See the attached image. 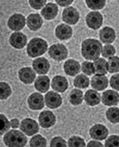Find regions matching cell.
<instances>
[{
  "label": "cell",
  "instance_id": "1",
  "mask_svg": "<svg viewBox=\"0 0 119 147\" xmlns=\"http://www.w3.org/2000/svg\"><path fill=\"white\" fill-rule=\"evenodd\" d=\"M102 52L101 41L94 38H87L81 44V55L87 60H94L100 57Z\"/></svg>",
  "mask_w": 119,
  "mask_h": 147
},
{
  "label": "cell",
  "instance_id": "2",
  "mask_svg": "<svg viewBox=\"0 0 119 147\" xmlns=\"http://www.w3.org/2000/svg\"><path fill=\"white\" fill-rule=\"evenodd\" d=\"M6 146L9 147H24L27 144V137L22 131L13 129L9 130L3 138Z\"/></svg>",
  "mask_w": 119,
  "mask_h": 147
},
{
  "label": "cell",
  "instance_id": "3",
  "mask_svg": "<svg viewBox=\"0 0 119 147\" xmlns=\"http://www.w3.org/2000/svg\"><path fill=\"white\" fill-rule=\"evenodd\" d=\"M48 42L43 38L34 37L31 38L27 46V54L31 58L39 57L48 51Z\"/></svg>",
  "mask_w": 119,
  "mask_h": 147
},
{
  "label": "cell",
  "instance_id": "4",
  "mask_svg": "<svg viewBox=\"0 0 119 147\" xmlns=\"http://www.w3.org/2000/svg\"><path fill=\"white\" fill-rule=\"evenodd\" d=\"M48 54L55 61L65 60L68 57V49L63 44H53L48 49Z\"/></svg>",
  "mask_w": 119,
  "mask_h": 147
},
{
  "label": "cell",
  "instance_id": "5",
  "mask_svg": "<svg viewBox=\"0 0 119 147\" xmlns=\"http://www.w3.org/2000/svg\"><path fill=\"white\" fill-rule=\"evenodd\" d=\"M20 130L26 136H33V135L38 133L39 125L34 119L27 117V119H24L20 122Z\"/></svg>",
  "mask_w": 119,
  "mask_h": 147
},
{
  "label": "cell",
  "instance_id": "6",
  "mask_svg": "<svg viewBox=\"0 0 119 147\" xmlns=\"http://www.w3.org/2000/svg\"><path fill=\"white\" fill-rule=\"evenodd\" d=\"M27 18L21 13H13V16H10L8 19V27L11 31L20 32L23 28L25 27Z\"/></svg>",
  "mask_w": 119,
  "mask_h": 147
},
{
  "label": "cell",
  "instance_id": "7",
  "mask_svg": "<svg viewBox=\"0 0 119 147\" xmlns=\"http://www.w3.org/2000/svg\"><path fill=\"white\" fill-rule=\"evenodd\" d=\"M86 24L92 30H98L103 24V16L98 11H92L86 16Z\"/></svg>",
  "mask_w": 119,
  "mask_h": 147
},
{
  "label": "cell",
  "instance_id": "8",
  "mask_svg": "<svg viewBox=\"0 0 119 147\" xmlns=\"http://www.w3.org/2000/svg\"><path fill=\"white\" fill-rule=\"evenodd\" d=\"M80 14L77 9L74 7H67L62 13V20L68 25H75L79 21Z\"/></svg>",
  "mask_w": 119,
  "mask_h": 147
},
{
  "label": "cell",
  "instance_id": "9",
  "mask_svg": "<svg viewBox=\"0 0 119 147\" xmlns=\"http://www.w3.org/2000/svg\"><path fill=\"white\" fill-rule=\"evenodd\" d=\"M38 122L42 128L47 129L53 127L56 122L55 115L49 110L43 111L38 116Z\"/></svg>",
  "mask_w": 119,
  "mask_h": 147
},
{
  "label": "cell",
  "instance_id": "10",
  "mask_svg": "<svg viewBox=\"0 0 119 147\" xmlns=\"http://www.w3.org/2000/svg\"><path fill=\"white\" fill-rule=\"evenodd\" d=\"M45 98V104L46 106L49 107L50 109H56L62 105V96L55 91L46 93L44 96Z\"/></svg>",
  "mask_w": 119,
  "mask_h": 147
},
{
  "label": "cell",
  "instance_id": "11",
  "mask_svg": "<svg viewBox=\"0 0 119 147\" xmlns=\"http://www.w3.org/2000/svg\"><path fill=\"white\" fill-rule=\"evenodd\" d=\"M45 105V98L41 93H33L28 98V106L31 110L38 111L43 109Z\"/></svg>",
  "mask_w": 119,
  "mask_h": 147
},
{
  "label": "cell",
  "instance_id": "12",
  "mask_svg": "<svg viewBox=\"0 0 119 147\" xmlns=\"http://www.w3.org/2000/svg\"><path fill=\"white\" fill-rule=\"evenodd\" d=\"M28 37L25 34L21 32H14L10 36L9 38V42L14 49H23L27 45Z\"/></svg>",
  "mask_w": 119,
  "mask_h": 147
},
{
  "label": "cell",
  "instance_id": "13",
  "mask_svg": "<svg viewBox=\"0 0 119 147\" xmlns=\"http://www.w3.org/2000/svg\"><path fill=\"white\" fill-rule=\"evenodd\" d=\"M90 136L96 140H104L109 136V130L103 124H94L90 129Z\"/></svg>",
  "mask_w": 119,
  "mask_h": 147
},
{
  "label": "cell",
  "instance_id": "14",
  "mask_svg": "<svg viewBox=\"0 0 119 147\" xmlns=\"http://www.w3.org/2000/svg\"><path fill=\"white\" fill-rule=\"evenodd\" d=\"M101 101L106 106H116L119 103V94L115 90H107L101 96Z\"/></svg>",
  "mask_w": 119,
  "mask_h": 147
},
{
  "label": "cell",
  "instance_id": "15",
  "mask_svg": "<svg viewBox=\"0 0 119 147\" xmlns=\"http://www.w3.org/2000/svg\"><path fill=\"white\" fill-rule=\"evenodd\" d=\"M35 71L31 67H23L18 71V78L24 84H31L35 80Z\"/></svg>",
  "mask_w": 119,
  "mask_h": 147
},
{
  "label": "cell",
  "instance_id": "16",
  "mask_svg": "<svg viewBox=\"0 0 119 147\" xmlns=\"http://www.w3.org/2000/svg\"><path fill=\"white\" fill-rule=\"evenodd\" d=\"M33 68L38 75H46L50 71L51 65L47 58L45 57H36L33 61Z\"/></svg>",
  "mask_w": 119,
  "mask_h": 147
},
{
  "label": "cell",
  "instance_id": "17",
  "mask_svg": "<svg viewBox=\"0 0 119 147\" xmlns=\"http://www.w3.org/2000/svg\"><path fill=\"white\" fill-rule=\"evenodd\" d=\"M109 85V80L106 75H99L96 74L92 78L91 80V86L92 89L96 91H104L108 87Z\"/></svg>",
  "mask_w": 119,
  "mask_h": 147
},
{
  "label": "cell",
  "instance_id": "18",
  "mask_svg": "<svg viewBox=\"0 0 119 147\" xmlns=\"http://www.w3.org/2000/svg\"><path fill=\"white\" fill-rule=\"evenodd\" d=\"M51 88L53 89V91L58 92V93L66 92L69 88L68 80H67V78L65 76H53V78L51 79Z\"/></svg>",
  "mask_w": 119,
  "mask_h": 147
},
{
  "label": "cell",
  "instance_id": "19",
  "mask_svg": "<svg viewBox=\"0 0 119 147\" xmlns=\"http://www.w3.org/2000/svg\"><path fill=\"white\" fill-rule=\"evenodd\" d=\"M64 72L69 76H77L81 71V65L77 60L75 59H69L66 60L63 65Z\"/></svg>",
  "mask_w": 119,
  "mask_h": 147
},
{
  "label": "cell",
  "instance_id": "20",
  "mask_svg": "<svg viewBox=\"0 0 119 147\" xmlns=\"http://www.w3.org/2000/svg\"><path fill=\"white\" fill-rule=\"evenodd\" d=\"M59 11L58 6L54 3H47L41 10V16L46 20H53L57 16Z\"/></svg>",
  "mask_w": 119,
  "mask_h": 147
},
{
  "label": "cell",
  "instance_id": "21",
  "mask_svg": "<svg viewBox=\"0 0 119 147\" xmlns=\"http://www.w3.org/2000/svg\"><path fill=\"white\" fill-rule=\"evenodd\" d=\"M99 38L101 43L112 44L116 38V33L114 28L106 26L99 32Z\"/></svg>",
  "mask_w": 119,
  "mask_h": 147
},
{
  "label": "cell",
  "instance_id": "22",
  "mask_svg": "<svg viewBox=\"0 0 119 147\" xmlns=\"http://www.w3.org/2000/svg\"><path fill=\"white\" fill-rule=\"evenodd\" d=\"M26 24L31 31H39L43 25V17L39 13H31L28 16Z\"/></svg>",
  "mask_w": 119,
  "mask_h": 147
},
{
  "label": "cell",
  "instance_id": "23",
  "mask_svg": "<svg viewBox=\"0 0 119 147\" xmlns=\"http://www.w3.org/2000/svg\"><path fill=\"white\" fill-rule=\"evenodd\" d=\"M51 86V80L46 75H40L34 80V88L39 93H47Z\"/></svg>",
  "mask_w": 119,
  "mask_h": 147
},
{
  "label": "cell",
  "instance_id": "24",
  "mask_svg": "<svg viewBox=\"0 0 119 147\" xmlns=\"http://www.w3.org/2000/svg\"><path fill=\"white\" fill-rule=\"evenodd\" d=\"M55 36L60 40H69L72 36V29L70 25L63 23L55 28Z\"/></svg>",
  "mask_w": 119,
  "mask_h": 147
},
{
  "label": "cell",
  "instance_id": "25",
  "mask_svg": "<svg viewBox=\"0 0 119 147\" xmlns=\"http://www.w3.org/2000/svg\"><path fill=\"white\" fill-rule=\"evenodd\" d=\"M84 100L89 106H96L101 102V96L96 90L91 89L87 91L84 95Z\"/></svg>",
  "mask_w": 119,
  "mask_h": 147
},
{
  "label": "cell",
  "instance_id": "26",
  "mask_svg": "<svg viewBox=\"0 0 119 147\" xmlns=\"http://www.w3.org/2000/svg\"><path fill=\"white\" fill-rule=\"evenodd\" d=\"M69 100L70 103L72 105H74V106H77V105H80L84 100V94L81 91V89H72L69 95Z\"/></svg>",
  "mask_w": 119,
  "mask_h": 147
},
{
  "label": "cell",
  "instance_id": "27",
  "mask_svg": "<svg viewBox=\"0 0 119 147\" xmlns=\"http://www.w3.org/2000/svg\"><path fill=\"white\" fill-rule=\"evenodd\" d=\"M74 85L78 89H86L89 87V85H91V81L87 75L80 74V75L75 76L74 79Z\"/></svg>",
  "mask_w": 119,
  "mask_h": 147
},
{
  "label": "cell",
  "instance_id": "28",
  "mask_svg": "<svg viewBox=\"0 0 119 147\" xmlns=\"http://www.w3.org/2000/svg\"><path fill=\"white\" fill-rule=\"evenodd\" d=\"M95 73L99 74V75H107L108 72V63L107 60L104 57H98L94 59V62Z\"/></svg>",
  "mask_w": 119,
  "mask_h": 147
},
{
  "label": "cell",
  "instance_id": "29",
  "mask_svg": "<svg viewBox=\"0 0 119 147\" xmlns=\"http://www.w3.org/2000/svg\"><path fill=\"white\" fill-rule=\"evenodd\" d=\"M106 117L110 122L119 123V108L111 106L106 112Z\"/></svg>",
  "mask_w": 119,
  "mask_h": 147
},
{
  "label": "cell",
  "instance_id": "30",
  "mask_svg": "<svg viewBox=\"0 0 119 147\" xmlns=\"http://www.w3.org/2000/svg\"><path fill=\"white\" fill-rule=\"evenodd\" d=\"M31 147H45L47 146V140L41 135H33L29 142Z\"/></svg>",
  "mask_w": 119,
  "mask_h": 147
},
{
  "label": "cell",
  "instance_id": "31",
  "mask_svg": "<svg viewBox=\"0 0 119 147\" xmlns=\"http://www.w3.org/2000/svg\"><path fill=\"white\" fill-rule=\"evenodd\" d=\"M108 72L111 74H116L119 72V57L114 55V57L108 58Z\"/></svg>",
  "mask_w": 119,
  "mask_h": 147
},
{
  "label": "cell",
  "instance_id": "32",
  "mask_svg": "<svg viewBox=\"0 0 119 147\" xmlns=\"http://www.w3.org/2000/svg\"><path fill=\"white\" fill-rule=\"evenodd\" d=\"M86 5L92 11H99L106 6V0H86Z\"/></svg>",
  "mask_w": 119,
  "mask_h": 147
},
{
  "label": "cell",
  "instance_id": "33",
  "mask_svg": "<svg viewBox=\"0 0 119 147\" xmlns=\"http://www.w3.org/2000/svg\"><path fill=\"white\" fill-rule=\"evenodd\" d=\"M13 93L11 86L7 82H0V99L5 100L9 98Z\"/></svg>",
  "mask_w": 119,
  "mask_h": 147
},
{
  "label": "cell",
  "instance_id": "34",
  "mask_svg": "<svg viewBox=\"0 0 119 147\" xmlns=\"http://www.w3.org/2000/svg\"><path fill=\"white\" fill-rule=\"evenodd\" d=\"M11 128V122L7 117L3 114H0V136L5 135Z\"/></svg>",
  "mask_w": 119,
  "mask_h": 147
},
{
  "label": "cell",
  "instance_id": "35",
  "mask_svg": "<svg viewBox=\"0 0 119 147\" xmlns=\"http://www.w3.org/2000/svg\"><path fill=\"white\" fill-rule=\"evenodd\" d=\"M68 146L70 147H84L86 146V142L82 138L78 136H72L68 140Z\"/></svg>",
  "mask_w": 119,
  "mask_h": 147
},
{
  "label": "cell",
  "instance_id": "36",
  "mask_svg": "<svg viewBox=\"0 0 119 147\" xmlns=\"http://www.w3.org/2000/svg\"><path fill=\"white\" fill-rule=\"evenodd\" d=\"M81 70H82V72L87 76H92L95 74L94 65L91 61H84V62L81 64Z\"/></svg>",
  "mask_w": 119,
  "mask_h": 147
},
{
  "label": "cell",
  "instance_id": "37",
  "mask_svg": "<svg viewBox=\"0 0 119 147\" xmlns=\"http://www.w3.org/2000/svg\"><path fill=\"white\" fill-rule=\"evenodd\" d=\"M116 53V50L112 45L111 44H106L105 46L102 47V52H101V55L104 58H110L112 57H114Z\"/></svg>",
  "mask_w": 119,
  "mask_h": 147
},
{
  "label": "cell",
  "instance_id": "38",
  "mask_svg": "<svg viewBox=\"0 0 119 147\" xmlns=\"http://www.w3.org/2000/svg\"><path fill=\"white\" fill-rule=\"evenodd\" d=\"M106 147H119V136L117 135H112L105 140Z\"/></svg>",
  "mask_w": 119,
  "mask_h": 147
},
{
  "label": "cell",
  "instance_id": "39",
  "mask_svg": "<svg viewBox=\"0 0 119 147\" xmlns=\"http://www.w3.org/2000/svg\"><path fill=\"white\" fill-rule=\"evenodd\" d=\"M51 147H66L68 146V143L66 140L61 137H54L51 140L50 142Z\"/></svg>",
  "mask_w": 119,
  "mask_h": 147
},
{
  "label": "cell",
  "instance_id": "40",
  "mask_svg": "<svg viewBox=\"0 0 119 147\" xmlns=\"http://www.w3.org/2000/svg\"><path fill=\"white\" fill-rule=\"evenodd\" d=\"M29 4L34 10H42L47 4V0H29Z\"/></svg>",
  "mask_w": 119,
  "mask_h": 147
},
{
  "label": "cell",
  "instance_id": "41",
  "mask_svg": "<svg viewBox=\"0 0 119 147\" xmlns=\"http://www.w3.org/2000/svg\"><path fill=\"white\" fill-rule=\"evenodd\" d=\"M110 86L115 91H119V74H114L110 79Z\"/></svg>",
  "mask_w": 119,
  "mask_h": 147
},
{
  "label": "cell",
  "instance_id": "42",
  "mask_svg": "<svg viewBox=\"0 0 119 147\" xmlns=\"http://www.w3.org/2000/svg\"><path fill=\"white\" fill-rule=\"evenodd\" d=\"M56 4L60 6V7H69L70 5L72 4V2H74V0H55Z\"/></svg>",
  "mask_w": 119,
  "mask_h": 147
},
{
  "label": "cell",
  "instance_id": "43",
  "mask_svg": "<svg viewBox=\"0 0 119 147\" xmlns=\"http://www.w3.org/2000/svg\"><path fill=\"white\" fill-rule=\"evenodd\" d=\"M86 146H88V147H102L104 145L100 142V140H91V142H89L88 144H87Z\"/></svg>",
  "mask_w": 119,
  "mask_h": 147
},
{
  "label": "cell",
  "instance_id": "44",
  "mask_svg": "<svg viewBox=\"0 0 119 147\" xmlns=\"http://www.w3.org/2000/svg\"><path fill=\"white\" fill-rule=\"evenodd\" d=\"M11 122V127L13 129H17L20 126V121L17 119H13L10 120Z\"/></svg>",
  "mask_w": 119,
  "mask_h": 147
}]
</instances>
